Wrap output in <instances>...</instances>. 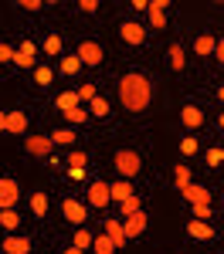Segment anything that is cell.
Instances as JSON below:
<instances>
[{
	"mask_svg": "<svg viewBox=\"0 0 224 254\" xmlns=\"http://www.w3.org/2000/svg\"><path fill=\"white\" fill-rule=\"evenodd\" d=\"M119 38L126 41V44H143V41H146V27L133 24V20H126V24L119 27Z\"/></svg>",
	"mask_w": 224,
	"mask_h": 254,
	"instance_id": "8992f818",
	"label": "cell"
},
{
	"mask_svg": "<svg viewBox=\"0 0 224 254\" xmlns=\"http://www.w3.org/2000/svg\"><path fill=\"white\" fill-rule=\"evenodd\" d=\"M207 214H211V203H197V207H194V217H197V220H207Z\"/></svg>",
	"mask_w": 224,
	"mask_h": 254,
	"instance_id": "f35d334b",
	"label": "cell"
},
{
	"mask_svg": "<svg viewBox=\"0 0 224 254\" xmlns=\"http://www.w3.org/2000/svg\"><path fill=\"white\" fill-rule=\"evenodd\" d=\"M183 196L190 200V207H197V203H211V193H207V187H201V183H190V187L183 190Z\"/></svg>",
	"mask_w": 224,
	"mask_h": 254,
	"instance_id": "8fae6325",
	"label": "cell"
},
{
	"mask_svg": "<svg viewBox=\"0 0 224 254\" xmlns=\"http://www.w3.org/2000/svg\"><path fill=\"white\" fill-rule=\"evenodd\" d=\"M17 196H20V187H17V180H0V210H14V203H17Z\"/></svg>",
	"mask_w": 224,
	"mask_h": 254,
	"instance_id": "3957f363",
	"label": "cell"
},
{
	"mask_svg": "<svg viewBox=\"0 0 224 254\" xmlns=\"http://www.w3.org/2000/svg\"><path fill=\"white\" fill-rule=\"evenodd\" d=\"M88 112H92V116H105V112H109V102H105L102 95H95L92 102H88Z\"/></svg>",
	"mask_w": 224,
	"mask_h": 254,
	"instance_id": "f1b7e54d",
	"label": "cell"
},
{
	"mask_svg": "<svg viewBox=\"0 0 224 254\" xmlns=\"http://www.w3.org/2000/svg\"><path fill=\"white\" fill-rule=\"evenodd\" d=\"M95 98V85H81L78 88V102H92Z\"/></svg>",
	"mask_w": 224,
	"mask_h": 254,
	"instance_id": "8d00e7d4",
	"label": "cell"
},
{
	"mask_svg": "<svg viewBox=\"0 0 224 254\" xmlns=\"http://www.w3.org/2000/svg\"><path fill=\"white\" fill-rule=\"evenodd\" d=\"M55 105H58V112H65V116H68L72 109H78V105H81V102H78V92H61Z\"/></svg>",
	"mask_w": 224,
	"mask_h": 254,
	"instance_id": "ac0fdd59",
	"label": "cell"
},
{
	"mask_svg": "<svg viewBox=\"0 0 224 254\" xmlns=\"http://www.w3.org/2000/svg\"><path fill=\"white\" fill-rule=\"evenodd\" d=\"M31 210H34L38 217H44L48 214V196L44 193H31Z\"/></svg>",
	"mask_w": 224,
	"mask_h": 254,
	"instance_id": "484cf974",
	"label": "cell"
},
{
	"mask_svg": "<svg viewBox=\"0 0 224 254\" xmlns=\"http://www.w3.org/2000/svg\"><path fill=\"white\" fill-rule=\"evenodd\" d=\"M65 254H85V251H81V248H75V244H72V248H68V251H65Z\"/></svg>",
	"mask_w": 224,
	"mask_h": 254,
	"instance_id": "ee69618b",
	"label": "cell"
},
{
	"mask_svg": "<svg viewBox=\"0 0 224 254\" xmlns=\"http://www.w3.org/2000/svg\"><path fill=\"white\" fill-rule=\"evenodd\" d=\"M214 48H218V41H214V34H201V38L194 41V51H197V55H211Z\"/></svg>",
	"mask_w": 224,
	"mask_h": 254,
	"instance_id": "ffe728a7",
	"label": "cell"
},
{
	"mask_svg": "<svg viewBox=\"0 0 224 254\" xmlns=\"http://www.w3.org/2000/svg\"><path fill=\"white\" fill-rule=\"evenodd\" d=\"M170 68H173V71H183V68H187V58H183L180 44H170Z\"/></svg>",
	"mask_w": 224,
	"mask_h": 254,
	"instance_id": "44dd1931",
	"label": "cell"
},
{
	"mask_svg": "<svg viewBox=\"0 0 224 254\" xmlns=\"http://www.w3.org/2000/svg\"><path fill=\"white\" fill-rule=\"evenodd\" d=\"M81 10H85V14H95V10H99V0H81Z\"/></svg>",
	"mask_w": 224,
	"mask_h": 254,
	"instance_id": "ab89813d",
	"label": "cell"
},
{
	"mask_svg": "<svg viewBox=\"0 0 224 254\" xmlns=\"http://www.w3.org/2000/svg\"><path fill=\"white\" fill-rule=\"evenodd\" d=\"M204 159H207V166H221V163H224V149H221V146H214V149H207V156H204Z\"/></svg>",
	"mask_w": 224,
	"mask_h": 254,
	"instance_id": "1f68e13d",
	"label": "cell"
},
{
	"mask_svg": "<svg viewBox=\"0 0 224 254\" xmlns=\"http://www.w3.org/2000/svg\"><path fill=\"white\" fill-rule=\"evenodd\" d=\"M180 122L187 126V129H197V126L204 122L201 109H197V105H183V112H180Z\"/></svg>",
	"mask_w": 224,
	"mask_h": 254,
	"instance_id": "9a60e30c",
	"label": "cell"
},
{
	"mask_svg": "<svg viewBox=\"0 0 224 254\" xmlns=\"http://www.w3.org/2000/svg\"><path fill=\"white\" fill-rule=\"evenodd\" d=\"M24 10H41V0H20Z\"/></svg>",
	"mask_w": 224,
	"mask_h": 254,
	"instance_id": "b9f144b4",
	"label": "cell"
},
{
	"mask_svg": "<svg viewBox=\"0 0 224 254\" xmlns=\"http://www.w3.org/2000/svg\"><path fill=\"white\" fill-rule=\"evenodd\" d=\"M149 24L153 27H163L166 24V0H153L149 3Z\"/></svg>",
	"mask_w": 224,
	"mask_h": 254,
	"instance_id": "e0dca14e",
	"label": "cell"
},
{
	"mask_svg": "<svg viewBox=\"0 0 224 254\" xmlns=\"http://www.w3.org/2000/svg\"><path fill=\"white\" fill-rule=\"evenodd\" d=\"M51 142H55V146H72V142H75V132H72V129H55Z\"/></svg>",
	"mask_w": 224,
	"mask_h": 254,
	"instance_id": "d4e9b609",
	"label": "cell"
},
{
	"mask_svg": "<svg viewBox=\"0 0 224 254\" xmlns=\"http://www.w3.org/2000/svg\"><path fill=\"white\" fill-rule=\"evenodd\" d=\"M85 163H88V156H85L81 149H72V153H68V166H85Z\"/></svg>",
	"mask_w": 224,
	"mask_h": 254,
	"instance_id": "e575fe53",
	"label": "cell"
},
{
	"mask_svg": "<svg viewBox=\"0 0 224 254\" xmlns=\"http://www.w3.org/2000/svg\"><path fill=\"white\" fill-rule=\"evenodd\" d=\"M78 61H81V64H99V61H102V48L95 44V41H81Z\"/></svg>",
	"mask_w": 224,
	"mask_h": 254,
	"instance_id": "52a82bcc",
	"label": "cell"
},
{
	"mask_svg": "<svg viewBox=\"0 0 224 254\" xmlns=\"http://www.w3.org/2000/svg\"><path fill=\"white\" fill-rule=\"evenodd\" d=\"M109 196H112L116 203L129 200V196H133V183H129V180H116V183H109Z\"/></svg>",
	"mask_w": 224,
	"mask_h": 254,
	"instance_id": "5bb4252c",
	"label": "cell"
},
{
	"mask_svg": "<svg viewBox=\"0 0 224 254\" xmlns=\"http://www.w3.org/2000/svg\"><path fill=\"white\" fill-rule=\"evenodd\" d=\"M173 183H177V190L183 193V190L190 187V166H183V163H180V166L173 170Z\"/></svg>",
	"mask_w": 224,
	"mask_h": 254,
	"instance_id": "7402d4cb",
	"label": "cell"
},
{
	"mask_svg": "<svg viewBox=\"0 0 224 254\" xmlns=\"http://www.w3.org/2000/svg\"><path fill=\"white\" fill-rule=\"evenodd\" d=\"M149 98H153V92H149V81L143 75H126L119 81V102L129 112H143L149 105Z\"/></svg>",
	"mask_w": 224,
	"mask_h": 254,
	"instance_id": "6da1fadb",
	"label": "cell"
},
{
	"mask_svg": "<svg viewBox=\"0 0 224 254\" xmlns=\"http://www.w3.org/2000/svg\"><path fill=\"white\" fill-rule=\"evenodd\" d=\"M31 251V241L27 237H7L3 241V254H27Z\"/></svg>",
	"mask_w": 224,
	"mask_h": 254,
	"instance_id": "2e32d148",
	"label": "cell"
},
{
	"mask_svg": "<svg viewBox=\"0 0 224 254\" xmlns=\"http://www.w3.org/2000/svg\"><path fill=\"white\" fill-rule=\"evenodd\" d=\"M119 214H122V220H126V217H133V214H140V196L133 193L129 200H122V203H119Z\"/></svg>",
	"mask_w": 224,
	"mask_h": 254,
	"instance_id": "603a6c76",
	"label": "cell"
},
{
	"mask_svg": "<svg viewBox=\"0 0 224 254\" xmlns=\"http://www.w3.org/2000/svg\"><path fill=\"white\" fill-rule=\"evenodd\" d=\"M68 176L72 180H85V166H68Z\"/></svg>",
	"mask_w": 224,
	"mask_h": 254,
	"instance_id": "60d3db41",
	"label": "cell"
},
{
	"mask_svg": "<svg viewBox=\"0 0 224 254\" xmlns=\"http://www.w3.org/2000/svg\"><path fill=\"white\" fill-rule=\"evenodd\" d=\"M78 68H81L78 55H68V58H61V71H65V75H75Z\"/></svg>",
	"mask_w": 224,
	"mask_h": 254,
	"instance_id": "83f0119b",
	"label": "cell"
},
{
	"mask_svg": "<svg viewBox=\"0 0 224 254\" xmlns=\"http://www.w3.org/2000/svg\"><path fill=\"white\" fill-rule=\"evenodd\" d=\"M65 119H68V122H88V119H92V112H88V109H81V105H78V109H72V112H68Z\"/></svg>",
	"mask_w": 224,
	"mask_h": 254,
	"instance_id": "d6a6232c",
	"label": "cell"
},
{
	"mask_svg": "<svg viewBox=\"0 0 224 254\" xmlns=\"http://www.w3.org/2000/svg\"><path fill=\"white\" fill-rule=\"evenodd\" d=\"M122 227H126V237H140L143 231H146V214H133V217H126L122 220Z\"/></svg>",
	"mask_w": 224,
	"mask_h": 254,
	"instance_id": "30bf717a",
	"label": "cell"
},
{
	"mask_svg": "<svg viewBox=\"0 0 224 254\" xmlns=\"http://www.w3.org/2000/svg\"><path fill=\"white\" fill-rule=\"evenodd\" d=\"M92 251H95V254H112V251H116V244H112L109 237H95V241H92Z\"/></svg>",
	"mask_w": 224,
	"mask_h": 254,
	"instance_id": "4316f807",
	"label": "cell"
},
{
	"mask_svg": "<svg viewBox=\"0 0 224 254\" xmlns=\"http://www.w3.org/2000/svg\"><path fill=\"white\" fill-rule=\"evenodd\" d=\"M7 61H14V48L10 44H0V64H7Z\"/></svg>",
	"mask_w": 224,
	"mask_h": 254,
	"instance_id": "74e56055",
	"label": "cell"
},
{
	"mask_svg": "<svg viewBox=\"0 0 224 254\" xmlns=\"http://www.w3.org/2000/svg\"><path fill=\"white\" fill-rule=\"evenodd\" d=\"M197 149H201V146H197V139H194V136H187V139L180 142V153H183V156H194Z\"/></svg>",
	"mask_w": 224,
	"mask_h": 254,
	"instance_id": "836d02e7",
	"label": "cell"
},
{
	"mask_svg": "<svg viewBox=\"0 0 224 254\" xmlns=\"http://www.w3.org/2000/svg\"><path fill=\"white\" fill-rule=\"evenodd\" d=\"M51 146H55V142H51V139L48 136H31L27 139V153H31V156H48V153H51Z\"/></svg>",
	"mask_w": 224,
	"mask_h": 254,
	"instance_id": "9c48e42d",
	"label": "cell"
},
{
	"mask_svg": "<svg viewBox=\"0 0 224 254\" xmlns=\"http://www.w3.org/2000/svg\"><path fill=\"white\" fill-rule=\"evenodd\" d=\"M51 78H55V71H51V68H44V64L34 68V81H38V85H51Z\"/></svg>",
	"mask_w": 224,
	"mask_h": 254,
	"instance_id": "4dcf8cb0",
	"label": "cell"
},
{
	"mask_svg": "<svg viewBox=\"0 0 224 254\" xmlns=\"http://www.w3.org/2000/svg\"><path fill=\"white\" fill-rule=\"evenodd\" d=\"M27 129V116L24 112H7V132H24Z\"/></svg>",
	"mask_w": 224,
	"mask_h": 254,
	"instance_id": "d6986e66",
	"label": "cell"
},
{
	"mask_svg": "<svg viewBox=\"0 0 224 254\" xmlns=\"http://www.w3.org/2000/svg\"><path fill=\"white\" fill-rule=\"evenodd\" d=\"M14 64L17 68H31L34 64V41H24L17 51H14Z\"/></svg>",
	"mask_w": 224,
	"mask_h": 254,
	"instance_id": "ba28073f",
	"label": "cell"
},
{
	"mask_svg": "<svg viewBox=\"0 0 224 254\" xmlns=\"http://www.w3.org/2000/svg\"><path fill=\"white\" fill-rule=\"evenodd\" d=\"M88 203H92V207H109V203H112V196H109V183H92V187H88Z\"/></svg>",
	"mask_w": 224,
	"mask_h": 254,
	"instance_id": "5b68a950",
	"label": "cell"
},
{
	"mask_svg": "<svg viewBox=\"0 0 224 254\" xmlns=\"http://www.w3.org/2000/svg\"><path fill=\"white\" fill-rule=\"evenodd\" d=\"M61 210H65V217H68L72 224H85V203H81V200H65Z\"/></svg>",
	"mask_w": 224,
	"mask_h": 254,
	"instance_id": "7c38bea8",
	"label": "cell"
},
{
	"mask_svg": "<svg viewBox=\"0 0 224 254\" xmlns=\"http://www.w3.org/2000/svg\"><path fill=\"white\" fill-rule=\"evenodd\" d=\"M140 153H133V149H119L116 153V170L122 173V180H133V176H140Z\"/></svg>",
	"mask_w": 224,
	"mask_h": 254,
	"instance_id": "7a4b0ae2",
	"label": "cell"
},
{
	"mask_svg": "<svg viewBox=\"0 0 224 254\" xmlns=\"http://www.w3.org/2000/svg\"><path fill=\"white\" fill-rule=\"evenodd\" d=\"M218 95H221V98H224V85H221V92H218Z\"/></svg>",
	"mask_w": 224,
	"mask_h": 254,
	"instance_id": "bcb514c9",
	"label": "cell"
},
{
	"mask_svg": "<svg viewBox=\"0 0 224 254\" xmlns=\"http://www.w3.org/2000/svg\"><path fill=\"white\" fill-rule=\"evenodd\" d=\"M3 129H7V116L0 112V132H3Z\"/></svg>",
	"mask_w": 224,
	"mask_h": 254,
	"instance_id": "f6af8a7d",
	"label": "cell"
},
{
	"mask_svg": "<svg viewBox=\"0 0 224 254\" xmlns=\"http://www.w3.org/2000/svg\"><path fill=\"white\" fill-rule=\"evenodd\" d=\"M92 241H95V237H92V231H88V227H78V231H75V248L88 251V248H92Z\"/></svg>",
	"mask_w": 224,
	"mask_h": 254,
	"instance_id": "cb8c5ba5",
	"label": "cell"
},
{
	"mask_svg": "<svg viewBox=\"0 0 224 254\" xmlns=\"http://www.w3.org/2000/svg\"><path fill=\"white\" fill-rule=\"evenodd\" d=\"M102 227H105V237H109L116 248H122V244L129 241V237H126V227H122V220H116V217H105Z\"/></svg>",
	"mask_w": 224,
	"mask_h": 254,
	"instance_id": "277c9868",
	"label": "cell"
},
{
	"mask_svg": "<svg viewBox=\"0 0 224 254\" xmlns=\"http://www.w3.org/2000/svg\"><path fill=\"white\" fill-rule=\"evenodd\" d=\"M221 129H224V112H221Z\"/></svg>",
	"mask_w": 224,
	"mask_h": 254,
	"instance_id": "7dc6e473",
	"label": "cell"
},
{
	"mask_svg": "<svg viewBox=\"0 0 224 254\" xmlns=\"http://www.w3.org/2000/svg\"><path fill=\"white\" fill-rule=\"evenodd\" d=\"M0 227H7V231L10 227H20V217L14 210H0Z\"/></svg>",
	"mask_w": 224,
	"mask_h": 254,
	"instance_id": "f546056e",
	"label": "cell"
},
{
	"mask_svg": "<svg viewBox=\"0 0 224 254\" xmlns=\"http://www.w3.org/2000/svg\"><path fill=\"white\" fill-rule=\"evenodd\" d=\"M214 55H218V61H221V64H224V38L218 41V48H214Z\"/></svg>",
	"mask_w": 224,
	"mask_h": 254,
	"instance_id": "7bdbcfd3",
	"label": "cell"
},
{
	"mask_svg": "<svg viewBox=\"0 0 224 254\" xmlns=\"http://www.w3.org/2000/svg\"><path fill=\"white\" fill-rule=\"evenodd\" d=\"M187 234L197 237V241H211V237H214V227H207V220H197V217H194V220L187 224Z\"/></svg>",
	"mask_w": 224,
	"mask_h": 254,
	"instance_id": "4fadbf2b",
	"label": "cell"
},
{
	"mask_svg": "<svg viewBox=\"0 0 224 254\" xmlns=\"http://www.w3.org/2000/svg\"><path fill=\"white\" fill-rule=\"evenodd\" d=\"M44 51H48V55H58V51H61V38H58V34H51V38L44 41Z\"/></svg>",
	"mask_w": 224,
	"mask_h": 254,
	"instance_id": "d590c367",
	"label": "cell"
}]
</instances>
